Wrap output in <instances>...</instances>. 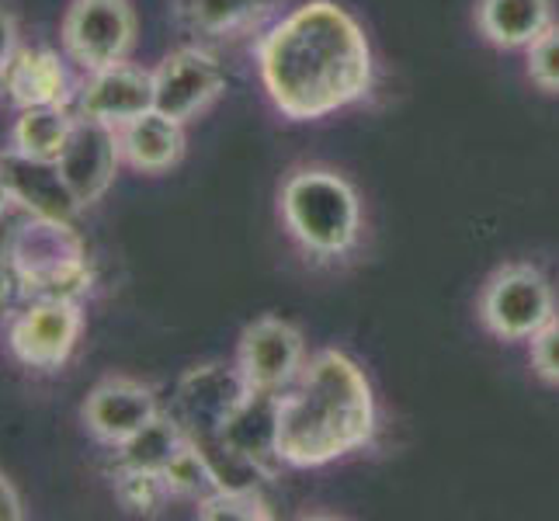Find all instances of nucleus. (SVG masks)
<instances>
[{"instance_id":"5701e85b","label":"nucleus","mask_w":559,"mask_h":521,"mask_svg":"<svg viewBox=\"0 0 559 521\" xmlns=\"http://www.w3.org/2000/svg\"><path fill=\"white\" fill-rule=\"evenodd\" d=\"M115 497H119V505L132 514H153L170 494L164 487L160 473L119 466L115 470Z\"/></svg>"},{"instance_id":"39448f33","label":"nucleus","mask_w":559,"mask_h":521,"mask_svg":"<svg viewBox=\"0 0 559 521\" xmlns=\"http://www.w3.org/2000/svg\"><path fill=\"white\" fill-rule=\"evenodd\" d=\"M556 293L552 282L532 261H508L497 264L487 275L476 299L479 327L497 341H532L543 327L556 317Z\"/></svg>"},{"instance_id":"c85d7f7f","label":"nucleus","mask_w":559,"mask_h":521,"mask_svg":"<svg viewBox=\"0 0 559 521\" xmlns=\"http://www.w3.org/2000/svg\"><path fill=\"white\" fill-rule=\"evenodd\" d=\"M14 205V196H11V188H8V178H4V170H0V216Z\"/></svg>"},{"instance_id":"7ed1b4c3","label":"nucleus","mask_w":559,"mask_h":521,"mask_svg":"<svg viewBox=\"0 0 559 521\" xmlns=\"http://www.w3.org/2000/svg\"><path fill=\"white\" fill-rule=\"evenodd\" d=\"M278 220L288 244L317 268H344L365 244L361 191L331 164H299L285 174Z\"/></svg>"},{"instance_id":"aec40b11","label":"nucleus","mask_w":559,"mask_h":521,"mask_svg":"<svg viewBox=\"0 0 559 521\" xmlns=\"http://www.w3.org/2000/svg\"><path fill=\"white\" fill-rule=\"evenodd\" d=\"M185 431L167 411L153 417L143 431H136L129 441L119 446V466L129 470H146V473H164L167 462L185 449Z\"/></svg>"},{"instance_id":"6ab92c4d","label":"nucleus","mask_w":559,"mask_h":521,"mask_svg":"<svg viewBox=\"0 0 559 521\" xmlns=\"http://www.w3.org/2000/svg\"><path fill=\"white\" fill-rule=\"evenodd\" d=\"M70 129H73V115L67 111V105L22 108L11 129V150L35 161H60V153L70 140Z\"/></svg>"},{"instance_id":"b1692460","label":"nucleus","mask_w":559,"mask_h":521,"mask_svg":"<svg viewBox=\"0 0 559 521\" xmlns=\"http://www.w3.org/2000/svg\"><path fill=\"white\" fill-rule=\"evenodd\" d=\"M525 73L538 91L559 94V22H552L525 49Z\"/></svg>"},{"instance_id":"bb28decb","label":"nucleus","mask_w":559,"mask_h":521,"mask_svg":"<svg viewBox=\"0 0 559 521\" xmlns=\"http://www.w3.org/2000/svg\"><path fill=\"white\" fill-rule=\"evenodd\" d=\"M17 49H22L17 46V22L8 8H0V76H4V70L11 67Z\"/></svg>"},{"instance_id":"cd10ccee","label":"nucleus","mask_w":559,"mask_h":521,"mask_svg":"<svg viewBox=\"0 0 559 521\" xmlns=\"http://www.w3.org/2000/svg\"><path fill=\"white\" fill-rule=\"evenodd\" d=\"M25 508H22V497H17L14 484L0 473V521H22Z\"/></svg>"},{"instance_id":"4468645a","label":"nucleus","mask_w":559,"mask_h":521,"mask_svg":"<svg viewBox=\"0 0 559 521\" xmlns=\"http://www.w3.org/2000/svg\"><path fill=\"white\" fill-rule=\"evenodd\" d=\"M0 170H4L14 202L28 209L32 216L73 223V216L81 212L56 161H35L17 150H8V153H0Z\"/></svg>"},{"instance_id":"9d476101","label":"nucleus","mask_w":559,"mask_h":521,"mask_svg":"<svg viewBox=\"0 0 559 521\" xmlns=\"http://www.w3.org/2000/svg\"><path fill=\"white\" fill-rule=\"evenodd\" d=\"M84 331V313L76 299H32L17 310L8 331L11 355L38 372H52L73 355Z\"/></svg>"},{"instance_id":"f3484780","label":"nucleus","mask_w":559,"mask_h":521,"mask_svg":"<svg viewBox=\"0 0 559 521\" xmlns=\"http://www.w3.org/2000/svg\"><path fill=\"white\" fill-rule=\"evenodd\" d=\"M0 84L17 108L70 102V73L52 49H17Z\"/></svg>"},{"instance_id":"a211bd4d","label":"nucleus","mask_w":559,"mask_h":521,"mask_svg":"<svg viewBox=\"0 0 559 521\" xmlns=\"http://www.w3.org/2000/svg\"><path fill=\"white\" fill-rule=\"evenodd\" d=\"M122 161L143 174H164L185 157V126L167 119L157 108L119 126Z\"/></svg>"},{"instance_id":"2eb2a0df","label":"nucleus","mask_w":559,"mask_h":521,"mask_svg":"<svg viewBox=\"0 0 559 521\" xmlns=\"http://www.w3.org/2000/svg\"><path fill=\"white\" fill-rule=\"evenodd\" d=\"M275 0H170L175 22L181 32L195 35L199 43H234L264 25Z\"/></svg>"},{"instance_id":"20e7f679","label":"nucleus","mask_w":559,"mask_h":521,"mask_svg":"<svg viewBox=\"0 0 559 521\" xmlns=\"http://www.w3.org/2000/svg\"><path fill=\"white\" fill-rule=\"evenodd\" d=\"M4 254L25 279L32 299H76L91 293V261L70 223L32 216L14 229Z\"/></svg>"},{"instance_id":"1a4fd4ad","label":"nucleus","mask_w":559,"mask_h":521,"mask_svg":"<svg viewBox=\"0 0 559 521\" xmlns=\"http://www.w3.org/2000/svg\"><path fill=\"white\" fill-rule=\"evenodd\" d=\"M226 73L209 46H181L153 70V108L175 122H191L219 102Z\"/></svg>"},{"instance_id":"4be33fe9","label":"nucleus","mask_w":559,"mask_h":521,"mask_svg":"<svg viewBox=\"0 0 559 521\" xmlns=\"http://www.w3.org/2000/svg\"><path fill=\"white\" fill-rule=\"evenodd\" d=\"M164 487L170 497H181V500H202L205 494L216 490V476H212L205 455L185 441V449L167 462V470L160 473Z\"/></svg>"},{"instance_id":"6e6552de","label":"nucleus","mask_w":559,"mask_h":521,"mask_svg":"<svg viewBox=\"0 0 559 521\" xmlns=\"http://www.w3.org/2000/svg\"><path fill=\"white\" fill-rule=\"evenodd\" d=\"M136 46V14L129 0H73L63 17V49L87 73L122 63Z\"/></svg>"},{"instance_id":"0eeeda50","label":"nucleus","mask_w":559,"mask_h":521,"mask_svg":"<svg viewBox=\"0 0 559 521\" xmlns=\"http://www.w3.org/2000/svg\"><path fill=\"white\" fill-rule=\"evenodd\" d=\"M310 352H306L302 331L285 317H258L243 327L237 341V369L254 393L278 396L296 376L306 369Z\"/></svg>"},{"instance_id":"ddd939ff","label":"nucleus","mask_w":559,"mask_h":521,"mask_svg":"<svg viewBox=\"0 0 559 521\" xmlns=\"http://www.w3.org/2000/svg\"><path fill=\"white\" fill-rule=\"evenodd\" d=\"M146 111H153V73L126 60L94 70L81 91V115L115 129L140 119Z\"/></svg>"},{"instance_id":"a878e982","label":"nucleus","mask_w":559,"mask_h":521,"mask_svg":"<svg viewBox=\"0 0 559 521\" xmlns=\"http://www.w3.org/2000/svg\"><path fill=\"white\" fill-rule=\"evenodd\" d=\"M22 296H28L25 279L17 275V268L11 264L8 254H0V317H8Z\"/></svg>"},{"instance_id":"f8f14e48","label":"nucleus","mask_w":559,"mask_h":521,"mask_svg":"<svg viewBox=\"0 0 559 521\" xmlns=\"http://www.w3.org/2000/svg\"><path fill=\"white\" fill-rule=\"evenodd\" d=\"M160 414V400L153 393V386L129 379V376H108L102 379L84 400V424L87 431L102 441V446L119 449L136 431Z\"/></svg>"},{"instance_id":"f03ea898","label":"nucleus","mask_w":559,"mask_h":521,"mask_svg":"<svg viewBox=\"0 0 559 521\" xmlns=\"http://www.w3.org/2000/svg\"><path fill=\"white\" fill-rule=\"evenodd\" d=\"M379 403L361 365L337 347L310 355L275 400V452L288 470H320L372 446Z\"/></svg>"},{"instance_id":"dca6fc26","label":"nucleus","mask_w":559,"mask_h":521,"mask_svg":"<svg viewBox=\"0 0 559 521\" xmlns=\"http://www.w3.org/2000/svg\"><path fill=\"white\" fill-rule=\"evenodd\" d=\"M476 32L493 49H528L538 35L556 22L552 0H476Z\"/></svg>"},{"instance_id":"423d86ee","label":"nucleus","mask_w":559,"mask_h":521,"mask_svg":"<svg viewBox=\"0 0 559 521\" xmlns=\"http://www.w3.org/2000/svg\"><path fill=\"white\" fill-rule=\"evenodd\" d=\"M250 393L254 390L247 386L237 365L226 369L219 362H209L195 365V369H188L178 379L167 414L178 421V428L185 431L191 446H205V441L223 435L229 417L243 407Z\"/></svg>"},{"instance_id":"f257e3e1","label":"nucleus","mask_w":559,"mask_h":521,"mask_svg":"<svg viewBox=\"0 0 559 521\" xmlns=\"http://www.w3.org/2000/svg\"><path fill=\"white\" fill-rule=\"evenodd\" d=\"M261 84L288 122H320L358 105L376 81V52L337 0H306L258 43Z\"/></svg>"},{"instance_id":"412c9836","label":"nucleus","mask_w":559,"mask_h":521,"mask_svg":"<svg viewBox=\"0 0 559 521\" xmlns=\"http://www.w3.org/2000/svg\"><path fill=\"white\" fill-rule=\"evenodd\" d=\"M199 518L205 521H267L275 518L272 505L258 487H216L199 500Z\"/></svg>"},{"instance_id":"393cba45","label":"nucleus","mask_w":559,"mask_h":521,"mask_svg":"<svg viewBox=\"0 0 559 521\" xmlns=\"http://www.w3.org/2000/svg\"><path fill=\"white\" fill-rule=\"evenodd\" d=\"M528 362L538 382L559 390V313L528 341Z\"/></svg>"},{"instance_id":"9b49d317","label":"nucleus","mask_w":559,"mask_h":521,"mask_svg":"<svg viewBox=\"0 0 559 521\" xmlns=\"http://www.w3.org/2000/svg\"><path fill=\"white\" fill-rule=\"evenodd\" d=\"M119 161H122L119 129L98 119H87V115H76L70 140L56 164H60V174L70 185L76 205L87 209L111 188L115 174H119Z\"/></svg>"}]
</instances>
